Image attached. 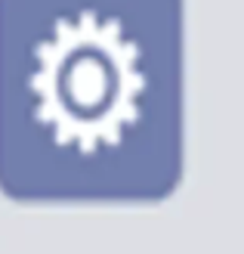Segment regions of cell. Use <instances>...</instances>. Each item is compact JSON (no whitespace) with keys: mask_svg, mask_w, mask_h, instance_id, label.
Returning a JSON list of instances; mask_svg holds the SVG:
<instances>
[]
</instances>
